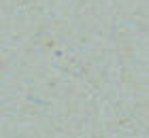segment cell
Instances as JSON below:
<instances>
[]
</instances>
